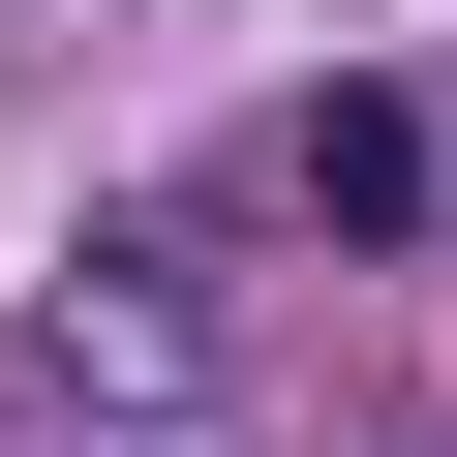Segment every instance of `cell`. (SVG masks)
Listing matches in <instances>:
<instances>
[{
    "label": "cell",
    "mask_w": 457,
    "mask_h": 457,
    "mask_svg": "<svg viewBox=\"0 0 457 457\" xmlns=\"http://www.w3.org/2000/svg\"><path fill=\"white\" fill-rule=\"evenodd\" d=\"M183 427H213V213H122L0 336V457H183Z\"/></svg>",
    "instance_id": "1"
},
{
    "label": "cell",
    "mask_w": 457,
    "mask_h": 457,
    "mask_svg": "<svg viewBox=\"0 0 457 457\" xmlns=\"http://www.w3.org/2000/svg\"><path fill=\"white\" fill-rule=\"evenodd\" d=\"M275 213H305V245H427V92H366V62H336V92L275 122Z\"/></svg>",
    "instance_id": "2"
}]
</instances>
